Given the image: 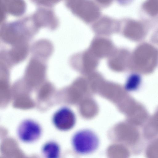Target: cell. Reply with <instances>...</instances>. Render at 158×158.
<instances>
[{
  "instance_id": "6da1fadb",
  "label": "cell",
  "mask_w": 158,
  "mask_h": 158,
  "mask_svg": "<svg viewBox=\"0 0 158 158\" xmlns=\"http://www.w3.org/2000/svg\"><path fill=\"white\" fill-rule=\"evenodd\" d=\"M74 150L81 155H87L95 152L99 144V138L96 133L88 129L76 132L71 140Z\"/></svg>"
},
{
  "instance_id": "7a4b0ae2",
  "label": "cell",
  "mask_w": 158,
  "mask_h": 158,
  "mask_svg": "<svg viewBox=\"0 0 158 158\" xmlns=\"http://www.w3.org/2000/svg\"><path fill=\"white\" fill-rule=\"evenodd\" d=\"M20 139L26 143H30L37 140L41 134L40 125L34 121L26 120L19 125L17 130Z\"/></svg>"
},
{
  "instance_id": "277c9868",
  "label": "cell",
  "mask_w": 158,
  "mask_h": 158,
  "mask_svg": "<svg viewBox=\"0 0 158 158\" xmlns=\"http://www.w3.org/2000/svg\"><path fill=\"white\" fill-rule=\"evenodd\" d=\"M60 152L59 145L53 141L48 142L45 143L42 149V152L44 158H59Z\"/></svg>"
},
{
  "instance_id": "5b68a950",
  "label": "cell",
  "mask_w": 158,
  "mask_h": 158,
  "mask_svg": "<svg viewBox=\"0 0 158 158\" xmlns=\"http://www.w3.org/2000/svg\"><path fill=\"white\" fill-rule=\"evenodd\" d=\"M141 81L140 76L136 73L130 75L128 77L125 84V88L129 91H134L139 87Z\"/></svg>"
},
{
  "instance_id": "3957f363",
  "label": "cell",
  "mask_w": 158,
  "mask_h": 158,
  "mask_svg": "<svg viewBox=\"0 0 158 158\" xmlns=\"http://www.w3.org/2000/svg\"><path fill=\"white\" fill-rule=\"evenodd\" d=\"M76 121L75 114L72 110L67 107L57 110L52 117L54 126L62 131H67L72 129L75 125Z\"/></svg>"
}]
</instances>
